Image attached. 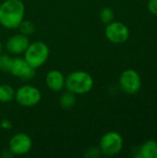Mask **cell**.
<instances>
[{
  "mask_svg": "<svg viewBox=\"0 0 157 158\" xmlns=\"http://www.w3.org/2000/svg\"><path fill=\"white\" fill-rule=\"evenodd\" d=\"M25 6L21 0H5L0 4V25L8 30L18 29L24 19Z\"/></svg>",
  "mask_w": 157,
  "mask_h": 158,
  "instance_id": "cell-1",
  "label": "cell"
},
{
  "mask_svg": "<svg viewBox=\"0 0 157 158\" xmlns=\"http://www.w3.org/2000/svg\"><path fill=\"white\" fill-rule=\"evenodd\" d=\"M93 87V79L92 75L83 70H76L66 76L65 88L76 95L86 94Z\"/></svg>",
  "mask_w": 157,
  "mask_h": 158,
  "instance_id": "cell-2",
  "label": "cell"
},
{
  "mask_svg": "<svg viewBox=\"0 0 157 158\" xmlns=\"http://www.w3.org/2000/svg\"><path fill=\"white\" fill-rule=\"evenodd\" d=\"M50 50L48 45L41 41L30 43L26 51L24 52V59L33 69L41 68L49 57Z\"/></svg>",
  "mask_w": 157,
  "mask_h": 158,
  "instance_id": "cell-3",
  "label": "cell"
},
{
  "mask_svg": "<svg viewBox=\"0 0 157 158\" xmlns=\"http://www.w3.org/2000/svg\"><path fill=\"white\" fill-rule=\"evenodd\" d=\"M123 144V138L118 132L108 131L102 136L99 143V149L101 154L106 156H114L121 152Z\"/></svg>",
  "mask_w": 157,
  "mask_h": 158,
  "instance_id": "cell-4",
  "label": "cell"
},
{
  "mask_svg": "<svg viewBox=\"0 0 157 158\" xmlns=\"http://www.w3.org/2000/svg\"><path fill=\"white\" fill-rule=\"evenodd\" d=\"M17 103L24 107H32L38 105L42 99L41 91L32 85H22L15 92V98Z\"/></svg>",
  "mask_w": 157,
  "mask_h": 158,
  "instance_id": "cell-5",
  "label": "cell"
},
{
  "mask_svg": "<svg viewBox=\"0 0 157 158\" xmlns=\"http://www.w3.org/2000/svg\"><path fill=\"white\" fill-rule=\"evenodd\" d=\"M105 35L110 43L120 44L128 41L130 37V30L123 22L113 20L106 24Z\"/></svg>",
  "mask_w": 157,
  "mask_h": 158,
  "instance_id": "cell-6",
  "label": "cell"
},
{
  "mask_svg": "<svg viewBox=\"0 0 157 158\" xmlns=\"http://www.w3.org/2000/svg\"><path fill=\"white\" fill-rule=\"evenodd\" d=\"M118 82L121 90L127 94H137L142 86L140 74L132 69H128L124 70L119 77Z\"/></svg>",
  "mask_w": 157,
  "mask_h": 158,
  "instance_id": "cell-7",
  "label": "cell"
},
{
  "mask_svg": "<svg viewBox=\"0 0 157 158\" xmlns=\"http://www.w3.org/2000/svg\"><path fill=\"white\" fill-rule=\"evenodd\" d=\"M32 148L31 138L23 132L14 134L8 142V151L13 156H24Z\"/></svg>",
  "mask_w": 157,
  "mask_h": 158,
  "instance_id": "cell-8",
  "label": "cell"
},
{
  "mask_svg": "<svg viewBox=\"0 0 157 158\" xmlns=\"http://www.w3.org/2000/svg\"><path fill=\"white\" fill-rule=\"evenodd\" d=\"M13 76L20 80H31L35 75V69L29 65V63L24 59V57H15L13 58L10 71Z\"/></svg>",
  "mask_w": 157,
  "mask_h": 158,
  "instance_id": "cell-9",
  "label": "cell"
},
{
  "mask_svg": "<svg viewBox=\"0 0 157 158\" xmlns=\"http://www.w3.org/2000/svg\"><path fill=\"white\" fill-rule=\"evenodd\" d=\"M30 39L29 36L22 34V33H17L9 37L6 43V49L8 51L9 54L12 55H20L24 54L27 47L30 44Z\"/></svg>",
  "mask_w": 157,
  "mask_h": 158,
  "instance_id": "cell-10",
  "label": "cell"
},
{
  "mask_svg": "<svg viewBox=\"0 0 157 158\" xmlns=\"http://www.w3.org/2000/svg\"><path fill=\"white\" fill-rule=\"evenodd\" d=\"M66 76L58 69H52L45 76V83L53 92H60L65 88Z\"/></svg>",
  "mask_w": 157,
  "mask_h": 158,
  "instance_id": "cell-11",
  "label": "cell"
},
{
  "mask_svg": "<svg viewBox=\"0 0 157 158\" xmlns=\"http://www.w3.org/2000/svg\"><path fill=\"white\" fill-rule=\"evenodd\" d=\"M137 156L141 158H157V142L149 140L143 143L139 148Z\"/></svg>",
  "mask_w": 157,
  "mask_h": 158,
  "instance_id": "cell-12",
  "label": "cell"
},
{
  "mask_svg": "<svg viewBox=\"0 0 157 158\" xmlns=\"http://www.w3.org/2000/svg\"><path fill=\"white\" fill-rule=\"evenodd\" d=\"M15 89L9 84H1L0 85V102L1 103H9L15 98Z\"/></svg>",
  "mask_w": 157,
  "mask_h": 158,
  "instance_id": "cell-13",
  "label": "cell"
},
{
  "mask_svg": "<svg viewBox=\"0 0 157 158\" xmlns=\"http://www.w3.org/2000/svg\"><path fill=\"white\" fill-rule=\"evenodd\" d=\"M76 104V94L71 92H65L59 97V105L64 109H70Z\"/></svg>",
  "mask_w": 157,
  "mask_h": 158,
  "instance_id": "cell-14",
  "label": "cell"
},
{
  "mask_svg": "<svg viewBox=\"0 0 157 158\" xmlns=\"http://www.w3.org/2000/svg\"><path fill=\"white\" fill-rule=\"evenodd\" d=\"M18 29L19 30V32L20 33L25 34L27 36H30V35H31V34L34 33V31H35V25L31 20H25V19H23L22 22L19 24V26Z\"/></svg>",
  "mask_w": 157,
  "mask_h": 158,
  "instance_id": "cell-15",
  "label": "cell"
},
{
  "mask_svg": "<svg viewBox=\"0 0 157 158\" xmlns=\"http://www.w3.org/2000/svg\"><path fill=\"white\" fill-rule=\"evenodd\" d=\"M13 57L7 54H0V71L9 72L12 65Z\"/></svg>",
  "mask_w": 157,
  "mask_h": 158,
  "instance_id": "cell-16",
  "label": "cell"
},
{
  "mask_svg": "<svg viewBox=\"0 0 157 158\" xmlns=\"http://www.w3.org/2000/svg\"><path fill=\"white\" fill-rule=\"evenodd\" d=\"M114 11L112 8L110 7H104L102 8L101 12H100V19L103 23L105 24H108L110 22H112L114 20Z\"/></svg>",
  "mask_w": 157,
  "mask_h": 158,
  "instance_id": "cell-17",
  "label": "cell"
},
{
  "mask_svg": "<svg viewBox=\"0 0 157 158\" xmlns=\"http://www.w3.org/2000/svg\"><path fill=\"white\" fill-rule=\"evenodd\" d=\"M148 10L157 16V0H149L148 1Z\"/></svg>",
  "mask_w": 157,
  "mask_h": 158,
  "instance_id": "cell-18",
  "label": "cell"
},
{
  "mask_svg": "<svg viewBox=\"0 0 157 158\" xmlns=\"http://www.w3.org/2000/svg\"><path fill=\"white\" fill-rule=\"evenodd\" d=\"M87 153L88 154L86 156H89V157H97V156H99L101 155L100 149H97V148H91L90 150H88Z\"/></svg>",
  "mask_w": 157,
  "mask_h": 158,
  "instance_id": "cell-19",
  "label": "cell"
},
{
  "mask_svg": "<svg viewBox=\"0 0 157 158\" xmlns=\"http://www.w3.org/2000/svg\"><path fill=\"white\" fill-rule=\"evenodd\" d=\"M11 126H12V125H11V123H10L9 120H3V121L1 122V127L4 128V129H6V130L10 129Z\"/></svg>",
  "mask_w": 157,
  "mask_h": 158,
  "instance_id": "cell-20",
  "label": "cell"
},
{
  "mask_svg": "<svg viewBox=\"0 0 157 158\" xmlns=\"http://www.w3.org/2000/svg\"><path fill=\"white\" fill-rule=\"evenodd\" d=\"M2 49H3V44H2V43L0 41V54L2 53Z\"/></svg>",
  "mask_w": 157,
  "mask_h": 158,
  "instance_id": "cell-21",
  "label": "cell"
}]
</instances>
